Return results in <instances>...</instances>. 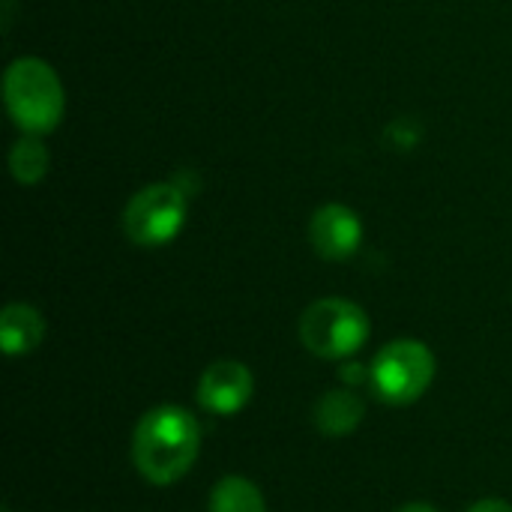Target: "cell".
I'll use <instances>...</instances> for the list:
<instances>
[{
    "instance_id": "6da1fadb",
    "label": "cell",
    "mask_w": 512,
    "mask_h": 512,
    "mask_svg": "<svg viewBox=\"0 0 512 512\" xmlns=\"http://www.w3.org/2000/svg\"><path fill=\"white\" fill-rule=\"evenodd\" d=\"M201 450V426L180 405L147 411L132 435V462L153 486H171L189 474Z\"/></svg>"
},
{
    "instance_id": "7a4b0ae2",
    "label": "cell",
    "mask_w": 512,
    "mask_h": 512,
    "mask_svg": "<svg viewBox=\"0 0 512 512\" xmlns=\"http://www.w3.org/2000/svg\"><path fill=\"white\" fill-rule=\"evenodd\" d=\"M3 102L24 135H48L66 114L63 84L54 66L39 57H18L6 66Z\"/></svg>"
},
{
    "instance_id": "3957f363",
    "label": "cell",
    "mask_w": 512,
    "mask_h": 512,
    "mask_svg": "<svg viewBox=\"0 0 512 512\" xmlns=\"http://www.w3.org/2000/svg\"><path fill=\"white\" fill-rule=\"evenodd\" d=\"M369 315L345 297H321L300 318V342L321 360H348L369 342Z\"/></svg>"
},
{
    "instance_id": "277c9868",
    "label": "cell",
    "mask_w": 512,
    "mask_h": 512,
    "mask_svg": "<svg viewBox=\"0 0 512 512\" xmlns=\"http://www.w3.org/2000/svg\"><path fill=\"white\" fill-rule=\"evenodd\" d=\"M435 354L420 339H396L372 360V390L387 405H414L435 381Z\"/></svg>"
},
{
    "instance_id": "5b68a950",
    "label": "cell",
    "mask_w": 512,
    "mask_h": 512,
    "mask_svg": "<svg viewBox=\"0 0 512 512\" xmlns=\"http://www.w3.org/2000/svg\"><path fill=\"white\" fill-rule=\"evenodd\" d=\"M186 213H189V195L177 183L165 180L138 189L129 198L120 225L129 243L144 249H159L177 240V234L186 225Z\"/></svg>"
},
{
    "instance_id": "8992f818",
    "label": "cell",
    "mask_w": 512,
    "mask_h": 512,
    "mask_svg": "<svg viewBox=\"0 0 512 512\" xmlns=\"http://www.w3.org/2000/svg\"><path fill=\"white\" fill-rule=\"evenodd\" d=\"M252 393H255V378L237 360L210 363L198 381V405L216 417H231V414L243 411L249 405Z\"/></svg>"
},
{
    "instance_id": "52a82bcc",
    "label": "cell",
    "mask_w": 512,
    "mask_h": 512,
    "mask_svg": "<svg viewBox=\"0 0 512 512\" xmlns=\"http://www.w3.org/2000/svg\"><path fill=\"white\" fill-rule=\"evenodd\" d=\"M309 243L324 261H348L363 243V222L345 204H324L309 219Z\"/></svg>"
},
{
    "instance_id": "ba28073f",
    "label": "cell",
    "mask_w": 512,
    "mask_h": 512,
    "mask_svg": "<svg viewBox=\"0 0 512 512\" xmlns=\"http://www.w3.org/2000/svg\"><path fill=\"white\" fill-rule=\"evenodd\" d=\"M45 339V318L27 303H9L0 312V348L6 357L33 354Z\"/></svg>"
},
{
    "instance_id": "9c48e42d",
    "label": "cell",
    "mask_w": 512,
    "mask_h": 512,
    "mask_svg": "<svg viewBox=\"0 0 512 512\" xmlns=\"http://www.w3.org/2000/svg\"><path fill=\"white\" fill-rule=\"evenodd\" d=\"M366 405L354 390H327L315 408H312V420L318 426V432H324L327 438H345L351 435L360 423H363Z\"/></svg>"
},
{
    "instance_id": "30bf717a",
    "label": "cell",
    "mask_w": 512,
    "mask_h": 512,
    "mask_svg": "<svg viewBox=\"0 0 512 512\" xmlns=\"http://www.w3.org/2000/svg\"><path fill=\"white\" fill-rule=\"evenodd\" d=\"M48 165H51V153H48L42 135H24L9 150V171H12L15 183H21V186L42 183L48 174Z\"/></svg>"
},
{
    "instance_id": "8fae6325",
    "label": "cell",
    "mask_w": 512,
    "mask_h": 512,
    "mask_svg": "<svg viewBox=\"0 0 512 512\" xmlns=\"http://www.w3.org/2000/svg\"><path fill=\"white\" fill-rule=\"evenodd\" d=\"M210 512H267L261 489L246 477H222L207 501Z\"/></svg>"
},
{
    "instance_id": "7c38bea8",
    "label": "cell",
    "mask_w": 512,
    "mask_h": 512,
    "mask_svg": "<svg viewBox=\"0 0 512 512\" xmlns=\"http://www.w3.org/2000/svg\"><path fill=\"white\" fill-rule=\"evenodd\" d=\"M411 126H414L411 120H396V123L387 129V138H390L396 147H414V144L420 141V132H417V129L411 132Z\"/></svg>"
},
{
    "instance_id": "4fadbf2b",
    "label": "cell",
    "mask_w": 512,
    "mask_h": 512,
    "mask_svg": "<svg viewBox=\"0 0 512 512\" xmlns=\"http://www.w3.org/2000/svg\"><path fill=\"white\" fill-rule=\"evenodd\" d=\"M366 381H372V369H363L360 363H348L345 369H342V384L351 390V387H357V384H366Z\"/></svg>"
},
{
    "instance_id": "5bb4252c",
    "label": "cell",
    "mask_w": 512,
    "mask_h": 512,
    "mask_svg": "<svg viewBox=\"0 0 512 512\" xmlns=\"http://www.w3.org/2000/svg\"><path fill=\"white\" fill-rule=\"evenodd\" d=\"M171 183H177V186H180V189H183L189 198L198 192V177H195L192 171H177V174L171 177Z\"/></svg>"
},
{
    "instance_id": "9a60e30c",
    "label": "cell",
    "mask_w": 512,
    "mask_h": 512,
    "mask_svg": "<svg viewBox=\"0 0 512 512\" xmlns=\"http://www.w3.org/2000/svg\"><path fill=\"white\" fill-rule=\"evenodd\" d=\"M468 512H512V504H507V501H498V498H486V501L474 504Z\"/></svg>"
},
{
    "instance_id": "2e32d148",
    "label": "cell",
    "mask_w": 512,
    "mask_h": 512,
    "mask_svg": "<svg viewBox=\"0 0 512 512\" xmlns=\"http://www.w3.org/2000/svg\"><path fill=\"white\" fill-rule=\"evenodd\" d=\"M396 512H438L435 507H429V504H405V507H399Z\"/></svg>"
}]
</instances>
